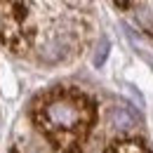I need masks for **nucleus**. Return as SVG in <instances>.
<instances>
[{
  "label": "nucleus",
  "mask_w": 153,
  "mask_h": 153,
  "mask_svg": "<svg viewBox=\"0 0 153 153\" xmlns=\"http://www.w3.org/2000/svg\"><path fill=\"white\" fill-rule=\"evenodd\" d=\"M45 120L54 130H68L71 132V130L80 127L85 120H90V108L80 99L57 97V99L47 101V106H45Z\"/></svg>",
  "instance_id": "nucleus-1"
},
{
  "label": "nucleus",
  "mask_w": 153,
  "mask_h": 153,
  "mask_svg": "<svg viewBox=\"0 0 153 153\" xmlns=\"http://www.w3.org/2000/svg\"><path fill=\"white\" fill-rule=\"evenodd\" d=\"M111 120H113V125L118 130H132L134 125H137V118H134L127 108H115L113 115H111Z\"/></svg>",
  "instance_id": "nucleus-2"
},
{
  "label": "nucleus",
  "mask_w": 153,
  "mask_h": 153,
  "mask_svg": "<svg viewBox=\"0 0 153 153\" xmlns=\"http://www.w3.org/2000/svg\"><path fill=\"white\" fill-rule=\"evenodd\" d=\"M66 52H64V45L59 42V40H54V42H50L45 50H42V61H50V64H54V61H59V59L64 57Z\"/></svg>",
  "instance_id": "nucleus-3"
},
{
  "label": "nucleus",
  "mask_w": 153,
  "mask_h": 153,
  "mask_svg": "<svg viewBox=\"0 0 153 153\" xmlns=\"http://www.w3.org/2000/svg\"><path fill=\"white\" fill-rule=\"evenodd\" d=\"M108 153H146L137 141H125V144H115Z\"/></svg>",
  "instance_id": "nucleus-4"
},
{
  "label": "nucleus",
  "mask_w": 153,
  "mask_h": 153,
  "mask_svg": "<svg viewBox=\"0 0 153 153\" xmlns=\"http://www.w3.org/2000/svg\"><path fill=\"white\" fill-rule=\"evenodd\" d=\"M106 54H108V40L104 38L101 42H99V47H97V54H94V66H101V64H104V59H106Z\"/></svg>",
  "instance_id": "nucleus-5"
},
{
  "label": "nucleus",
  "mask_w": 153,
  "mask_h": 153,
  "mask_svg": "<svg viewBox=\"0 0 153 153\" xmlns=\"http://www.w3.org/2000/svg\"><path fill=\"white\" fill-rule=\"evenodd\" d=\"M118 2H120V5H127V2H130V0H118Z\"/></svg>",
  "instance_id": "nucleus-6"
}]
</instances>
